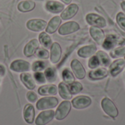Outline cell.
I'll return each instance as SVG.
<instances>
[{"label": "cell", "instance_id": "6da1fadb", "mask_svg": "<svg viewBox=\"0 0 125 125\" xmlns=\"http://www.w3.org/2000/svg\"><path fill=\"white\" fill-rule=\"evenodd\" d=\"M101 106L103 111L106 114L112 117L113 119H115L119 115V111L115 105V104L109 99V98H104L101 102Z\"/></svg>", "mask_w": 125, "mask_h": 125}, {"label": "cell", "instance_id": "7a4b0ae2", "mask_svg": "<svg viewBox=\"0 0 125 125\" xmlns=\"http://www.w3.org/2000/svg\"><path fill=\"white\" fill-rule=\"evenodd\" d=\"M58 100L53 97H46L40 99L37 103V108L40 111L53 108L58 105Z\"/></svg>", "mask_w": 125, "mask_h": 125}, {"label": "cell", "instance_id": "3957f363", "mask_svg": "<svg viewBox=\"0 0 125 125\" xmlns=\"http://www.w3.org/2000/svg\"><path fill=\"white\" fill-rule=\"evenodd\" d=\"M71 110V103L69 101H63L56 111V119L57 120H62L65 119Z\"/></svg>", "mask_w": 125, "mask_h": 125}, {"label": "cell", "instance_id": "277c9868", "mask_svg": "<svg viewBox=\"0 0 125 125\" xmlns=\"http://www.w3.org/2000/svg\"><path fill=\"white\" fill-rule=\"evenodd\" d=\"M86 19L87 23L90 25H92L93 26L103 28L106 26L105 20L102 16L97 14H94V13L88 14L86 17Z\"/></svg>", "mask_w": 125, "mask_h": 125}, {"label": "cell", "instance_id": "5b68a950", "mask_svg": "<svg viewBox=\"0 0 125 125\" xmlns=\"http://www.w3.org/2000/svg\"><path fill=\"white\" fill-rule=\"evenodd\" d=\"M79 29L80 26L78 23L75 21H70L61 26V27L59 29V33L61 35H67L75 31H77Z\"/></svg>", "mask_w": 125, "mask_h": 125}, {"label": "cell", "instance_id": "8992f818", "mask_svg": "<svg viewBox=\"0 0 125 125\" xmlns=\"http://www.w3.org/2000/svg\"><path fill=\"white\" fill-rule=\"evenodd\" d=\"M55 112L52 110L41 112L36 119V125H45L53 120Z\"/></svg>", "mask_w": 125, "mask_h": 125}, {"label": "cell", "instance_id": "52a82bcc", "mask_svg": "<svg viewBox=\"0 0 125 125\" xmlns=\"http://www.w3.org/2000/svg\"><path fill=\"white\" fill-rule=\"evenodd\" d=\"M92 103V100L87 96H78L72 101L73 107L76 109H83L89 107Z\"/></svg>", "mask_w": 125, "mask_h": 125}, {"label": "cell", "instance_id": "ba28073f", "mask_svg": "<svg viewBox=\"0 0 125 125\" xmlns=\"http://www.w3.org/2000/svg\"><path fill=\"white\" fill-rule=\"evenodd\" d=\"M47 26L46 21L41 19H31L26 23V27L33 31H41Z\"/></svg>", "mask_w": 125, "mask_h": 125}, {"label": "cell", "instance_id": "9c48e42d", "mask_svg": "<svg viewBox=\"0 0 125 125\" xmlns=\"http://www.w3.org/2000/svg\"><path fill=\"white\" fill-rule=\"evenodd\" d=\"M30 64L26 61L18 59L12 62L10 65V69L14 72H27L30 70Z\"/></svg>", "mask_w": 125, "mask_h": 125}, {"label": "cell", "instance_id": "30bf717a", "mask_svg": "<svg viewBox=\"0 0 125 125\" xmlns=\"http://www.w3.org/2000/svg\"><path fill=\"white\" fill-rule=\"evenodd\" d=\"M71 67L77 78L78 79L84 78L86 75V71H85L84 67H83V65L77 59L73 60L71 62Z\"/></svg>", "mask_w": 125, "mask_h": 125}, {"label": "cell", "instance_id": "8fae6325", "mask_svg": "<svg viewBox=\"0 0 125 125\" xmlns=\"http://www.w3.org/2000/svg\"><path fill=\"white\" fill-rule=\"evenodd\" d=\"M125 67V60L120 59L114 61L110 67V73L113 77L117 76Z\"/></svg>", "mask_w": 125, "mask_h": 125}, {"label": "cell", "instance_id": "7c38bea8", "mask_svg": "<svg viewBox=\"0 0 125 125\" xmlns=\"http://www.w3.org/2000/svg\"><path fill=\"white\" fill-rule=\"evenodd\" d=\"M89 31H90V34L92 37V38L99 45H103L104 40H105V34L103 30H101L99 27L92 26Z\"/></svg>", "mask_w": 125, "mask_h": 125}, {"label": "cell", "instance_id": "4fadbf2b", "mask_svg": "<svg viewBox=\"0 0 125 125\" xmlns=\"http://www.w3.org/2000/svg\"><path fill=\"white\" fill-rule=\"evenodd\" d=\"M62 55V48L59 43L53 42L51 48V60L52 63H57L60 60Z\"/></svg>", "mask_w": 125, "mask_h": 125}, {"label": "cell", "instance_id": "5bb4252c", "mask_svg": "<svg viewBox=\"0 0 125 125\" xmlns=\"http://www.w3.org/2000/svg\"><path fill=\"white\" fill-rule=\"evenodd\" d=\"M78 11V6L75 4L69 5L62 13L61 17L63 20H68L74 17Z\"/></svg>", "mask_w": 125, "mask_h": 125}, {"label": "cell", "instance_id": "9a60e30c", "mask_svg": "<svg viewBox=\"0 0 125 125\" xmlns=\"http://www.w3.org/2000/svg\"><path fill=\"white\" fill-rule=\"evenodd\" d=\"M34 116H35V111H34V106L30 104L26 105L23 109V117L25 121L28 124H32L34 120Z\"/></svg>", "mask_w": 125, "mask_h": 125}, {"label": "cell", "instance_id": "2e32d148", "mask_svg": "<svg viewBox=\"0 0 125 125\" xmlns=\"http://www.w3.org/2000/svg\"><path fill=\"white\" fill-rule=\"evenodd\" d=\"M39 45V42L36 39H33L31 41H29V42H28L24 48L23 52L25 56L27 57L31 56L34 53V52H36V51L38 49Z\"/></svg>", "mask_w": 125, "mask_h": 125}, {"label": "cell", "instance_id": "e0dca14e", "mask_svg": "<svg viewBox=\"0 0 125 125\" xmlns=\"http://www.w3.org/2000/svg\"><path fill=\"white\" fill-rule=\"evenodd\" d=\"M45 7H46V10L49 11L50 12L59 13V12H61L64 10V5L59 1H49L46 3Z\"/></svg>", "mask_w": 125, "mask_h": 125}, {"label": "cell", "instance_id": "ac0fdd59", "mask_svg": "<svg viewBox=\"0 0 125 125\" xmlns=\"http://www.w3.org/2000/svg\"><path fill=\"white\" fill-rule=\"evenodd\" d=\"M97 48L95 45H86L84 46L81 48H80L78 51V55L80 57L82 58H88L94 54L96 52Z\"/></svg>", "mask_w": 125, "mask_h": 125}, {"label": "cell", "instance_id": "d6986e66", "mask_svg": "<svg viewBox=\"0 0 125 125\" xmlns=\"http://www.w3.org/2000/svg\"><path fill=\"white\" fill-rule=\"evenodd\" d=\"M38 92L40 95L47 96V95H56L57 94V87L55 85L49 84L41 86L38 89Z\"/></svg>", "mask_w": 125, "mask_h": 125}, {"label": "cell", "instance_id": "ffe728a7", "mask_svg": "<svg viewBox=\"0 0 125 125\" xmlns=\"http://www.w3.org/2000/svg\"><path fill=\"white\" fill-rule=\"evenodd\" d=\"M61 22H62V20L59 16H55L52 19H51V21H49L46 27L47 33H49V34L54 33L59 28V25L61 24Z\"/></svg>", "mask_w": 125, "mask_h": 125}, {"label": "cell", "instance_id": "44dd1931", "mask_svg": "<svg viewBox=\"0 0 125 125\" xmlns=\"http://www.w3.org/2000/svg\"><path fill=\"white\" fill-rule=\"evenodd\" d=\"M21 80L25 86L29 89H34L35 88V82L29 73H23L21 75Z\"/></svg>", "mask_w": 125, "mask_h": 125}, {"label": "cell", "instance_id": "7402d4cb", "mask_svg": "<svg viewBox=\"0 0 125 125\" xmlns=\"http://www.w3.org/2000/svg\"><path fill=\"white\" fill-rule=\"evenodd\" d=\"M34 7H35V3L33 1H30V0L21 1L18 5V10L22 12L31 11L34 9Z\"/></svg>", "mask_w": 125, "mask_h": 125}, {"label": "cell", "instance_id": "603a6c76", "mask_svg": "<svg viewBox=\"0 0 125 125\" xmlns=\"http://www.w3.org/2000/svg\"><path fill=\"white\" fill-rule=\"evenodd\" d=\"M108 74V71L105 68H99L97 70L91 71L89 74V76L92 80H99L104 78Z\"/></svg>", "mask_w": 125, "mask_h": 125}, {"label": "cell", "instance_id": "cb8c5ba5", "mask_svg": "<svg viewBox=\"0 0 125 125\" xmlns=\"http://www.w3.org/2000/svg\"><path fill=\"white\" fill-rule=\"evenodd\" d=\"M59 92L62 98L64 100H70L72 98V94L69 89V87L64 83H60L59 85Z\"/></svg>", "mask_w": 125, "mask_h": 125}, {"label": "cell", "instance_id": "d4e9b609", "mask_svg": "<svg viewBox=\"0 0 125 125\" xmlns=\"http://www.w3.org/2000/svg\"><path fill=\"white\" fill-rule=\"evenodd\" d=\"M116 38L114 36L108 35L103 43V46L106 50L111 49L116 45Z\"/></svg>", "mask_w": 125, "mask_h": 125}, {"label": "cell", "instance_id": "484cf974", "mask_svg": "<svg viewBox=\"0 0 125 125\" xmlns=\"http://www.w3.org/2000/svg\"><path fill=\"white\" fill-rule=\"evenodd\" d=\"M39 40H40V43L47 48H50L51 45H52V41H51L50 36L47 34L45 32H42L39 35Z\"/></svg>", "mask_w": 125, "mask_h": 125}, {"label": "cell", "instance_id": "4316f807", "mask_svg": "<svg viewBox=\"0 0 125 125\" xmlns=\"http://www.w3.org/2000/svg\"><path fill=\"white\" fill-rule=\"evenodd\" d=\"M45 75L46 80L49 82H54L56 80V77H57L55 69L51 68V67H49L45 70Z\"/></svg>", "mask_w": 125, "mask_h": 125}, {"label": "cell", "instance_id": "83f0119b", "mask_svg": "<svg viewBox=\"0 0 125 125\" xmlns=\"http://www.w3.org/2000/svg\"><path fill=\"white\" fill-rule=\"evenodd\" d=\"M62 78L64 81L67 84H71L74 82L75 78L73 76V74L68 69H65L62 72Z\"/></svg>", "mask_w": 125, "mask_h": 125}, {"label": "cell", "instance_id": "f1b7e54d", "mask_svg": "<svg viewBox=\"0 0 125 125\" xmlns=\"http://www.w3.org/2000/svg\"><path fill=\"white\" fill-rule=\"evenodd\" d=\"M97 56L100 64H102L104 66L109 65V64H110V58L108 57L107 53H105V52H103L102 51H100L97 52Z\"/></svg>", "mask_w": 125, "mask_h": 125}, {"label": "cell", "instance_id": "f546056e", "mask_svg": "<svg viewBox=\"0 0 125 125\" xmlns=\"http://www.w3.org/2000/svg\"><path fill=\"white\" fill-rule=\"evenodd\" d=\"M69 89L72 94H76L82 91L83 86H82L81 83L79 82H73V83L70 84Z\"/></svg>", "mask_w": 125, "mask_h": 125}, {"label": "cell", "instance_id": "4dcf8cb0", "mask_svg": "<svg viewBox=\"0 0 125 125\" xmlns=\"http://www.w3.org/2000/svg\"><path fill=\"white\" fill-rule=\"evenodd\" d=\"M112 58H119L125 56V47H119L114 49L110 53Z\"/></svg>", "mask_w": 125, "mask_h": 125}, {"label": "cell", "instance_id": "1f68e13d", "mask_svg": "<svg viewBox=\"0 0 125 125\" xmlns=\"http://www.w3.org/2000/svg\"><path fill=\"white\" fill-rule=\"evenodd\" d=\"M46 67V63L42 61H37L33 63L32 64V70L34 72H40L44 70Z\"/></svg>", "mask_w": 125, "mask_h": 125}, {"label": "cell", "instance_id": "d6a6232c", "mask_svg": "<svg viewBox=\"0 0 125 125\" xmlns=\"http://www.w3.org/2000/svg\"><path fill=\"white\" fill-rule=\"evenodd\" d=\"M116 21L119 26L125 31V15L122 12H119L116 15Z\"/></svg>", "mask_w": 125, "mask_h": 125}, {"label": "cell", "instance_id": "836d02e7", "mask_svg": "<svg viewBox=\"0 0 125 125\" xmlns=\"http://www.w3.org/2000/svg\"><path fill=\"white\" fill-rule=\"evenodd\" d=\"M36 56L37 57L42 59H46L49 57V53L47 50L45 49H37L36 52Z\"/></svg>", "mask_w": 125, "mask_h": 125}, {"label": "cell", "instance_id": "e575fe53", "mask_svg": "<svg viewBox=\"0 0 125 125\" xmlns=\"http://www.w3.org/2000/svg\"><path fill=\"white\" fill-rule=\"evenodd\" d=\"M100 64V61H99V59H98V58H97V56H92V57L89 59V68H91V69L96 68V67H98Z\"/></svg>", "mask_w": 125, "mask_h": 125}, {"label": "cell", "instance_id": "d590c367", "mask_svg": "<svg viewBox=\"0 0 125 125\" xmlns=\"http://www.w3.org/2000/svg\"><path fill=\"white\" fill-rule=\"evenodd\" d=\"M34 78L40 83H43L46 81L45 76L44 75L43 73H42L40 72H36L35 73V74H34Z\"/></svg>", "mask_w": 125, "mask_h": 125}, {"label": "cell", "instance_id": "8d00e7d4", "mask_svg": "<svg viewBox=\"0 0 125 125\" xmlns=\"http://www.w3.org/2000/svg\"><path fill=\"white\" fill-rule=\"evenodd\" d=\"M26 98L27 100L31 102V103H34L35 101H37V96L36 95V94L33 92H29L26 94Z\"/></svg>", "mask_w": 125, "mask_h": 125}, {"label": "cell", "instance_id": "74e56055", "mask_svg": "<svg viewBox=\"0 0 125 125\" xmlns=\"http://www.w3.org/2000/svg\"><path fill=\"white\" fill-rule=\"evenodd\" d=\"M4 73H5V70H4V67L1 65H0V76H2L4 75Z\"/></svg>", "mask_w": 125, "mask_h": 125}, {"label": "cell", "instance_id": "f35d334b", "mask_svg": "<svg viewBox=\"0 0 125 125\" xmlns=\"http://www.w3.org/2000/svg\"><path fill=\"white\" fill-rule=\"evenodd\" d=\"M121 6H122V8L123 9V10L125 12V1H123L121 4Z\"/></svg>", "mask_w": 125, "mask_h": 125}, {"label": "cell", "instance_id": "ab89813d", "mask_svg": "<svg viewBox=\"0 0 125 125\" xmlns=\"http://www.w3.org/2000/svg\"><path fill=\"white\" fill-rule=\"evenodd\" d=\"M62 1H63L64 4H70V2H71V1L72 0H61Z\"/></svg>", "mask_w": 125, "mask_h": 125}]
</instances>
